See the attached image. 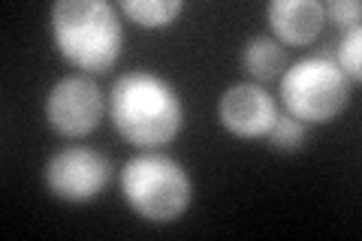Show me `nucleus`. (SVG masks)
<instances>
[{"label":"nucleus","mask_w":362,"mask_h":241,"mask_svg":"<svg viewBox=\"0 0 362 241\" xmlns=\"http://www.w3.org/2000/svg\"><path fill=\"white\" fill-rule=\"evenodd\" d=\"M266 16L269 28L287 45H308L323 30L326 18L323 4H317V0H272Z\"/></svg>","instance_id":"obj_8"},{"label":"nucleus","mask_w":362,"mask_h":241,"mask_svg":"<svg viewBox=\"0 0 362 241\" xmlns=\"http://www.w3.org/2000/svg\"><path fill=\"white\" fill-rule=\"evenodd\" d=\"M106 112V100L90 78L66 76L54 82L49 97H45V121L61 136H85L100 127Z\"/></svg>","instance_id":"obj_6"},{"label":"nucleus","mask_w":362,"mask_h":241,"mask_svg":"<svg viewBox=\"0 0 362 241\" xmlns=\"http://www.w3.org/2000/svg\"><path fill=\"white\" fill-rule=\"evenodd\" d=\"M181 9L185 0H121V13L142 28H166Z\"/></svg>","instance_id":"obj_10"},{"label":"nucleus","mask_w":362,"mask_h":241,"mask_svg":"<svg viewBox=\"0 0 362 241\" xmlns=\"http://www.w3.org/2000/svg\"><path fill=\"white\" fill-rule=\"evenodd\" d=\"M347 97L350 85L329 54L302 57L281 73V102L287 106V114L302 124H326L338 118Z\"/></svg>","instance_id":"obj_4"},{"label":"nucleus","mask_w":362,"mask_h":241,"mask_svg":"<svg viewBox=\"0 0 362 241\" xmlns=\"http://www.w3.org/2000/svg\"><path fill=\"white\" fill-rule=\"evenodd\" d=\"M266 136L275 151H299V148H305V139H308V127L293 114H278Z\"/></svg>","instance_id":"obj_11"},{"label":"nucleus","mask_w":362,"mask_h":241,"mask_svg":"<svg viewBox=\"0 0 362 241\" xmlns=\"http://www.w3.org/2000/svg\"><path fill=\"white\" fill-rule=\"evenodd\" d=\"M109 160L85 145L61 148L45 163V187L64 202H90L109 184Z\"/></svg>","instance_id":"obj_5"},{"label":"nucleus","mask_w":362,"mask_h":241,"mask_svg":"<svg viewBox=\"0 0 362 241\" xmlns=\"http://www.w3.org/2000/svg\"><path fill=\"white\" fill-rule=\"evenodd\" d=\"M121 193L148 223H173L187 211L194 184L178 160L160 151H142L121 169Z\"/></svg>","instance_id":"obj_3"},{"label":"nucleus","mask_w":362,"mask_h":241,"mask_svg":"<svg viewBox=\"0 0 362 241\" xmlns=\"http://www.w3.org/2000/svg\"><path fill=\"white\" fill-rule=\"evenodd\" d=\"M242 66L245 73L257 82H275L287 70V52L284 45L272 37H254L242 49Z\"/></svg>","instance_id":"obj_9"},{"label":"nucleus","mask_w":362,"mask_h":241,"mask_svg":"<svg viewBox=\"0 0 362 241\" xmlns=\"http://www.w3.org/2000/svg\"><path fill=\"white\" fill-rule=\"evenodd\" d=\"M323 16H329L338 28H359V16H362V4L359 0H329L323 6Z\"/></svg>","instance_id":"obj_13"},{"label":"nucleus","mask_w":362,"mask_h":241,"mask_svg":"<svg viewBox=\"0 0 362 241\" xmlns=\"http://www.w3.org/2000/svg\"><path fill=\"white\" fill-rule=\"evenodd\" d=\"M218 118L233 136L257 139V136H266L272 130L278 109L266 88H259L254 82H239L223 90V97L218 102Z\"/></svg>","instance_id":"obj_7"},{"label":"nucleus","mask_w":362,"mask_h":241,"mask_svg":"<svg viewBox=\"0 0 362 241\" xmlns=\"http://www.w3.org/2000/svg\"><path fill=\"white\" fill-rule=\"evenodd\" d=\"M52 37L82 73H109L124 45L118 13L106 0H58L52 6Z\"/></svg>","instance_id":"obj_2"},{"label":"nucleus","mask_w":362,"mask_h":241,"mask_svg":"<svg viewBox=\"0 0 362 241\" xmlns=\"http://www.w3.org/2000/svg\"><path fill=\"white\" fill-rule=\"evenodd\" d=\"M359 49H362V30L347 28L341 42H338V54H335V64H338V70L344 73L347 82H359V73H362Z\"/></svg>","instance_id":"obj_12"},{"label":"nucleus","mask_w":362,"mask_h":241,"mask_svg":"<svg viewBox=\"0 0 362 241\" xmlns=\"http://www.w3.org/2000/svg\"><path fill=\"white\" fill-rule=\"evenodd\" d=\"M109 118L127 142L160 148L185 127V106L166 78L148 70H133L115 78L109 90Z\"/></svg>","instance_id":"obj_1"}]
</instances>
